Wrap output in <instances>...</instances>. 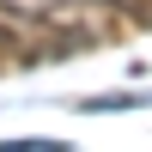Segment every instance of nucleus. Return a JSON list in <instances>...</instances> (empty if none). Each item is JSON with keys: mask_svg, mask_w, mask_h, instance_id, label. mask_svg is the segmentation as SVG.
I'll return each instance as SVG.
<instances>
[{"mask_svg": "<svg viewBox=\"0 0 152 152\" xmlns=\"http://www.w3.org/2000/svg\"><path fill=\"white\" fill-rule=\"evenodd\" d=\"M61 6H73V0H0V12H24V18H55Z\"/></svg>", "mask_w": 152, "mask_h": 152, "instance_id": "nucleus-1", "label": "nucleus"}, {"mask_svg": "<svg viewBox=\"0 0 152 152\" xmlns=\"http://www.w3.org/2000/svg\"><path fill=\"white\" fill-rule=\"evenodd\" d=\"M0 49H12V31H0Z\"/></svg>", "mask_w": 152, "mask_h": 152, "instance_id": "nucleus-2", "label": "nucleus"}]
</instances>
